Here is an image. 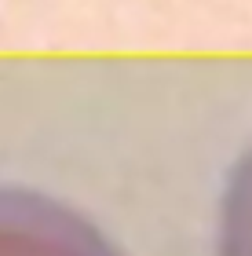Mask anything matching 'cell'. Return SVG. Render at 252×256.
I'll return each instance as SVG.
<instances>
[{"label":"cell","instance_id":"cell-1","mask_svg":"<svg viewBox=\"0 0 252 256\" xmlns=\"http://www.w3.org/2000/svg\"><path fill=\"white\" fill-rule=\"evenodd\" d=\"M0 256H121L77 212L51 198L0 187Z\"/></svg>","mask_w":252,"mask_h":256},{"label":"cell","instance_id":"cell-2","mask_svg":"<svg viewBox=\"0 0 252 256\" xmlns=\"http://www.w3.org/2000/svg\"><path fill=\"white\" fill-rule=\"evenodd\" d=\"M220 256H252V158L238 168L223 205Z\"/></svg>","mask_w":252,"mask_h":256}]
</instances>
